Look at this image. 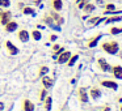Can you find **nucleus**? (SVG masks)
<instances>
[{"label": "nucleus", "mask_w": 122, "mask_h": 111, "mask_svg": "<svg viewBox=\"0 0 122 111\" xmlns=\"http://www.w3.org/2000/svg\"><path fill=\"white\" fill-rule=\"evenodd\" d=\"M70 58H71V52H70V51H64V52L62 51V54L58 56L56 61H58L59 64H63V63H67Z\"/></svg>", "instance_id": "nucleus-4"}, {"label": "nucleus", "mask_w": 122, "mask_h": 111, "mask_svg": "<svg viewBox=\"0 0 122 111\" xmlns=\"http://www.w3.org/2000/svg\"><path fill=\"white\" fill-rule=\"evenodd\" d=\"M89 94H91V98H92V99H98V98L101 97V90L98 89V88L93 86V88H91Z\"/></svg>", "instance_id": "nucleus-10"}, {"label": "nucleus", "mask_w": 122, "mask_h": 111, "mask_svg": "<svg viewBox=\"0 0 122 111\" xmlns=\"http://www.w3.org/2000/svg\"><path fill=\"white\" fill-rule=\"evenodd\" d=\"M101 48H102L105 52L110 54V55H116L119 50V45L116 41H109V42H104L102 45H101Z\"/></svg>", "instance_id": "nucleus-1"}, {"label": "nucleus", "mask_w": 122, "mask_h": 111, "mask_svg": "<svg viewBox=\"0 0 122 111\" xmlns=\"http://www.w3.org/2000/svg\"><path fill=\"white\" fill-rule=\"evenodd\" d=\"M47 72H49L47 67H41V68H40V76H45Z\"/></svg>", "instance_id": "nucleus-27"}, {"label": "nucleus", "mask_w": 122, "mask_h": 111, "mask_svg": "<svg viewBox=\"0 0 122 111\" xmlns=\"http://www.w3.org/2000/svg\"><path fill=\"white\" fill-rule=\"evenodd\" d=\"M32 37L34 38L36 41H40L41 39V33L38 32V30H33V32H32Z\"/></svg>", "instance_id": "nucleus-24"}, {"label": "nucleus", "mask_w": 122, "mask_h": 111, "mask_svg": "<svg viewBox=\"0 0 122 111\" xmlns=\"http://www.w3.org/2000/svg\"><path fill=\"white\" fill-rule=\"evenodd\" d=\"M122 16H116V17H110V18L106 20V24H110V22H117V21H121Z\"/></svg>", "instance_id": "nucleus-23"}, {"label": "nucleus", "mask_w": 122, "mask_h": 111, "mask_svg": "<svg viewBox=\"0 0 122 111\" xmlns=\"http://www.w3.org/2000/svg\"><path fill=\"white\" fill-rule=\"evenodd\" d=\"M42 85H43V88L45 89H50L51 86L54 85V81H53V79L51 77H49V76H42Z\"/></svg>", "instance_id": "nucleus-6"}, {"label": "nucleus", "mask_w": 122, "mask_h": 111, "mask_svg": "<svg viewBox=\"0 0 122 111\" xmlns=\"http://www.w3.org/2000/svg\"><path fill=\"white\" fill-rule=\"evenodd\" d=\"M79 59V56L77 55H74V56H71V58L68 59V61H67V64H68V67H72L75 63H76V60Z\"/></svg>", "instance_id": "nucleus-22"}, {"label": "nucleus", "mask_w": 122, "mask_h": 111, "mask_svg": "<svg viewBox=\"0 0 122 111\" xmlns=\"http://www.w3.org/2000/svg\"><path fill=\"white\" fill-rule=\"evenodd\" d=\"M87 3H89V0H80L79 3H77V4H79V8L81 9V8H83V7H84Z\"/></svg>", "instance_id": "nucleus-28"}, {"label": "nucleus", "mask_w": 122, "mask_h": 111, "mask_svg": "<svg viewBox=\"0 0 122 111\" xmlns=\"http://www.w3.org/2000/svg\"><path fill=\"white\" fill-rule=\"evenodd\" d=\"M3 110H4V102L0 101V111H3Z\"/></svg>", "instance_id": "nucleus-30"}, {"label": "nucleus", "mask_w": 122, "mask_h": 111, "mask_svg": "<svg viewBox=\"0 0 122 111\" xmlns=\"http://www.w3.org/2000/svg\"><path fill=\"white\" fill-rule=\"evenodd\" d=\"M53 48H54V51H55V52H56V51H58V50H59V48H61V47H59L58 45H55V46H54Z\"/></svg>", "instance_id": "nucleus-32"}, {"label": "nucleus", "mask_w": 122, "mask_h": 111, "mask_svg": "<svg viewBox=\"0 0 122 111\" xmlns=\"http://www.w3.org/2000/svg\"><path fill=\"white\" fill-rule=\"evenodd\" d=\"M7 48H8V52H9V55H16L17 52H19V50H17V47L13 45L12 42H7Z\"/></svg>", "instance_id": "nucleus-14"}, {"label": "nucleus", "mask_w": 122, "mask_h": 111, "mask_svg": "<svg viewBox=\"0 0 122 111\" xmlns=\"http://www.w3.org/2000/svg\"><path fill=\"white\" fill-rule=\"evenodd\" d=\"M77 97H79V99L83 103L88 102V94H87V90H85L84 88H80V89L77 90Z\"/></svg>", "instance_id": "nucleus-8"}, {"label": "nucleus", "mask_w": 122, "mask_h": 111, "mask_svg": "<svg viewBox=\"0 0 122 111\" xmlns=\"http://www.w3.org/2000/svg\"><path fill=\"white\" fill-rule=\"evenodd\" d=\"M95 8H96V7L93 5V4H91V3H87V4H85V5L81 8V9L85 12V13H91V12H93V11H95Z\"/></svg>", "instance_id": "nucleus-16"}, {"label": "nucleus", "mask_w": 122, "mask_h": 111, "mask_svg": "<svg viewBox=\"0 0 122 111\" xmlns=\"http://www.w3.org/2000/svg\"><path fill=\"white\" fill-rule=\"evenodd\" d=\"M9 21H11V12H1L0 13V22L3 25H5Z\"/></svg>", "instance_id": "nucleus-9"}, {"label": "nucleus", "mask_w": 122, "mask_h": 111, "mask_svg": "<svg viewBox=\"0 0 122 111\" xmlns=\"http://www.w3.org/2000/svg\"><path fill=\"white\" fill-rule=\"evenodd\" d=\"M114 11H116V5H114V4L109 3L105 5V13H108V12H114Z\"/></svg>", "instance_id": "nucleus-21"}, {"label": "nucleus", "mask_w": 122, "mask_h": 111, "mask_svg": "<svg viewBox=\"0 0 122 111\" xmlns=\"http://www.w3.org/2000/svg\"><path fill=\"white\" fill-rule=\"evenodd\" d=\"M122 32V26H114V28H110L109 29V33L110 34H118V33Z\"/></svg>", "instance_id": "nucleus-20"}, {"label": "nucleus", "mask_w": 122, "mask_h": 111, "mask_svg": "<svg viewBox=\"0 0 122 111\" xmlns=\"http://www.w3.org/2000/svg\"><path fill=\"white\" fill-rule=\"evenodd\" d=\"M56 39V35H50V41H55Z\"/></svg>", "instance_id": "nucleus-33"}, {"label": "nucleus", "mask_w": 122, "mask_h": 111, "mask_svg": "<svg viewBox=\"0 0 122 111\" xmlns=\"http://www.w3.org/2000/svg\"><path fill=\"white\" fill-rule=\"evenodd\" d=\"M22 13L24 14H33L34 11H33V8H30V7H25V8L22 9Z\"/></svg>", "instance_id": "nucleus-25"}, {"label": "nucleus", "mask_w": 122, "mask_h": 111, "mask_svg": "<svg viewBox=\"0 0 122 111\" xmlns=\"http://www.w3.org/2000/svg\"><path fill=\"white\" fill-rule=\"evenodd\" d=\"M101 38V34H98V35H96V37H93L92 39L88 42V47H95L96 45H97V42H98V39Z\"/></svg>", "instance_id": "nucleus-17"}, {"label": "nucleus", "mask_w": 122, "mask_h": 111, "mask_svg": "<svg viewBox=\"0 0 122 111\" xmlns=\"http://www.w3.org/2000/svg\"><path fill=\"white\" fill-rule=\"evenodd\" d=\"M100 84L102 85V86H105V88H109V89H112V90H117V88H118L117 82L109 81V80H102V81H100Z\"/></svg>", "instance_id": "nucleus-7"}, {"label": "nucleus", "mask_w": 122, "mask_h": 111, "mask_svg": "<svg viewBox=\"0 0 122 111\" xmlns=\"http://www.w3.org/2000/svg\"><path fill=\"white\" fill-rule=\"evenodd\" d=\"M79 1H80V0H76V3H79Z\"/></svg>", "instance_id": "nucleus-34"}, {"label": "nucleus", "mask_w": 122, "mask_h": 111, "mask_svg": "<svg viewBox=\"0 0 122 111\" xmlns=\"http://www.w3.org/2000/svg\"><path fill=\"white\" fill-rule=\"evenodd\" d=\"M9 5H11V1H9V0H0V7L8 8Z\"/></svg>", "instance_id": "nucleus-26"}, {"label": "nucleus", "mask_w": 122, "mask_h": 111, "mask_svg": "<svg viewBox=\"0 0 122 111\" xmlns=\"http://www.w3.org/2000/svg\"><path fill=\"white\" fill-rule=\"evenodd\" d=\"M51 17H53V18H54V21H55L58 25H62V24H63V21H64V20L62 18V17L59 16V14H56L55 12H53V13H51Z\"/></svg>", "instance_id": "nucleus-19"}, {"label": "nucleus", "mask_w": 122, "mask_h": 111, "mask_svg": "<svg viewBox=\"0 0 122 111\" xmlns=\"http://www.w3.org/2000/svg\"><path fill=\"white\" fill-rule=\"evenodd\" d=\"M16 29H17V22H15V21H9L8 24H5V30H7L8 33L15 32Z\"/></svg>", "instance_id": "nucleus-15"}, {"label": "nucleus", "mask_w": 122, "mask_h": 111, "mask_svg": "<svg viewBox=\"0 0 122 111\" xmlns=\"http://www.w3.org/2000/svg\"><path fill=\"white\" fill-rule=\"evenodd\" d=\"M51 7H53L54 11L59 12L63 8V1H62V0H51Z\"/></svg>", "instance_id": "nucleus-12"}, {"label": "nucleus", "mask_w": 122, "mask_h": 111, "mask_svg": "<svg viewBox=\"0 0 122 111\" xmlns=\"http://www.w3.org/2000/svg\"><path fill=\"white\" fill-rule=\"evenodd\" d=\"M45 95H46V90H42V93H41V101L45 99Z\"/></svg>", "instance_id": "nucleus-29"}, {"label": "nucleus", "mask_w": 122, "mask_h": 111, "mask_svg": "<svg viewBox=\"0 0 122 111\" xmlns=\"http://www.w3.org/2000/svg\"><path fill=\"white\" fill-rule=\"evenodd\" d=\"M17 38H19L21 42H26V41L29 39V33H28L26 30H20L19 34H17Z\"/></svg>", "instance_id": "nucleus-13"}, {"label": "nucleus", "mask_w": 122, "mask_h": 111, "mask_svg": "<svg viewBox=\"0 0 122 111\" xmlns=\"http://www.w3.org/2000/svg\"><path fill=\"white\" fill-rule=\"evenodd\" d=\"M43 107H45L46 111H50L51 110V98L47 97L43 99Z\"/></svg>", "instance_id": "nucleus-18"}, {"label": "nucleus", "mask_w": 122, "mask_h": 111, "mask_svg": "<svg viewBox=\"0 0 122 111\" xmlns=\"http://www.w3.org/2000/svg\"><path fill=\"white\" fill-rule=\"evenodd\" d=\"M97 64H98V67H100V69H101V71H104V72H109V71H110V65L108 64V61H106L105 59L98 58Z\"/></svg>", "instance_id": "nucleus-5"}, {"label": "nucleus", "mask_w": 122, "mask_h": 111, "mask_svg": "<svg viewBox=\"0 0 122 111\" xmlns=\"http://www.w3.org/2000/svg\"><path fill=\"white\" fill-rule=\"evenodd\" d=\"M110 71H112V74L114 76V79L122 80V67H121V65L110 67Z\"/></svg>", "instance_id": "nucleus-3"}, {"label": "nucleus", "mask_w": 122, "mask_h": 111, "mask_svg": "<svg viewBox=\"0 0 122 111\" xmlns=\"http://www.w3.org/2000/svg\"><path fill=\"white\" fill-rule=\"evenodd\" d=\"M22 111H34V105L29 99H25L22 102Z\"/></svg>", "instance_id": "nucleus-11"}, {"label": "nucleus", "mask_w": 122, "mask_h": 111, "mask_svg": "<svg viewBox=\"0 0 122 111\" xmlns=\"http://www.w3.org/2000/svg\"><path fill=\"white\" fill-rule=\"evenodd\" d=\"M43 22H45V24H47L51 28V29L59 30V25L56 24L55 21H54V18L51 17V14H50V16H45V17H43Z\"/></svg>", "instance_id": "nucleus-2"}, {"label": "nucleus", "mask_w": 122, "mask_h": 111, "mask_svg": "<svg viewBox=\"0 0 122 111\" xmlns=\"http://www.w3.org/2000/svg\"><path fill=\"white\" fill-rule=\"evenodd\" d=\"M101 111H110V107H109V106H105V107H104Z\"/></svg>", "instance_id": "nucleus-31"}]
</instances>
